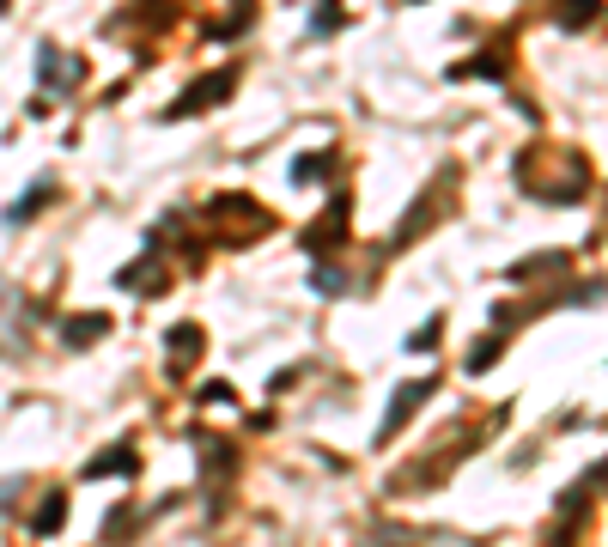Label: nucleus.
<instances>
[{
    "instance_id": "obj_1",
    "label": "nucleus",
    "mask_w": 608,
    "mask_h": 547,
    "mask_svg": "<svg viewBox=\"0 0 608 547\" xmlns=\"http://www.w3.org/2000/svg\"><path fill=\"white\" fill-rule=\"evenodd\" d=\"M55 523H61V499H49V505H43V517H37V529H55Z\"/></svg>"
}]
</instances>
